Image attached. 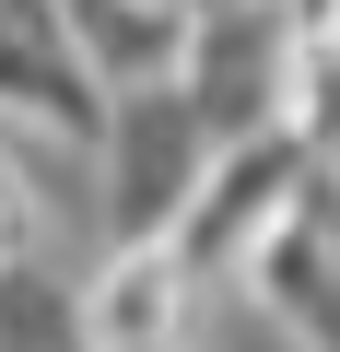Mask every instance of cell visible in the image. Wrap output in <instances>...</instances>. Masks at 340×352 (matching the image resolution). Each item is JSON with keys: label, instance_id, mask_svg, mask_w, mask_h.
Here are the masks:
<instances>
[{"label": "cell", "instance_id": "obj_1", "mask_svg": "<svg viewBox=\"0 0 340 352\" xmlns=\"http://www.w3.org/2000/svg\"><path fill=\"white\" fill-rule=\"evenodd\" d=\"M212 164H223V129L200 118L188 82H129L106 106V141H94V176H106V235L117 247H164L200 188H212Z\"/></svg>", "mask_w": 340, "mask_h": 352}, {"label": "cell", "instance_id": "obj_2", "mask_svg": "<svg viewBox=\"0 0 340 352\" xmlns=\"http://www.w3.org/2000/svg\"><path fill=\"white\" fill-rule=\"evenodd\" d=\"M106 71L71 24V0H0V118L59 129V141H106Z\"/></svg>", "mask_w": 340, "mask_h": 352}]
</instances>
